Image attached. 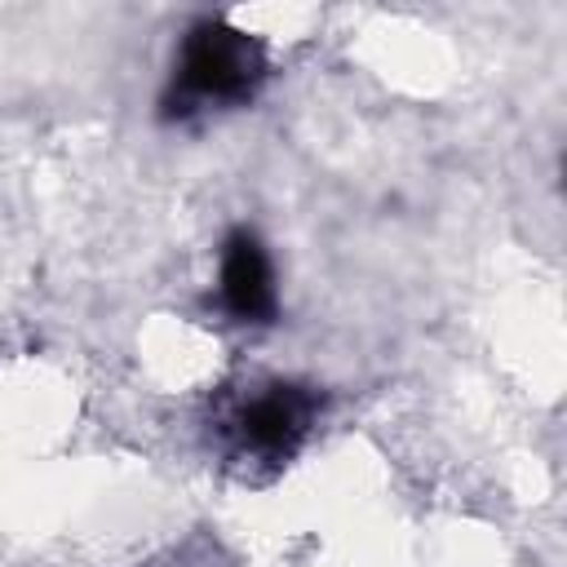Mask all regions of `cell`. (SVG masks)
Here are the masks:
<instances>
[{"mask_svg": "<svg viewBox=\"0 0 567 567\" xmlns=\"http://www.w3.org/2000/svg\"><path fill=\"white\" fill-rule=\"evenodd\" d=\"M266 80V49L257 35L221 22L199 18L173 62V84L164 97V115H190L208 106H239Z\"/></svg>", "mask_w": 567, "mask_h": 567, "instance_id": "6da1fadb", "label": "cell"}, {"mask_svg": "<svg viewBox=\"0 0 567 567\" xmlns=\"http://www.w3.org/2000/svg\"><path fill=\"white\" fill-rule=\"evenodd\" d=\"M315 416H319V394L315 390L292 385V381H270L230 412L226 430H230V439L244 456L288 461L301 447V439L310 434Z\"/></svg>", "mask_w": 567, "mask_h": 567, "instance_id": "7a4b0ae2", "label": "cell"}, {"mask_svg": "<svg viewBox=\"0 0 567 567\" xmlns=\"http://www.w3.org/2000/svg\"><path fill=\"white\" fill-rule=\"evenodd\" d=\"M217 292L230 319L239 323H270L279 310V288H275V266L257 230L239 226L221 244V266H217Z\"/></svg>", "mask_w": 567, "mask_h": 567, "instance_id": "3957f363", "label": "cell"}]
</instances>
